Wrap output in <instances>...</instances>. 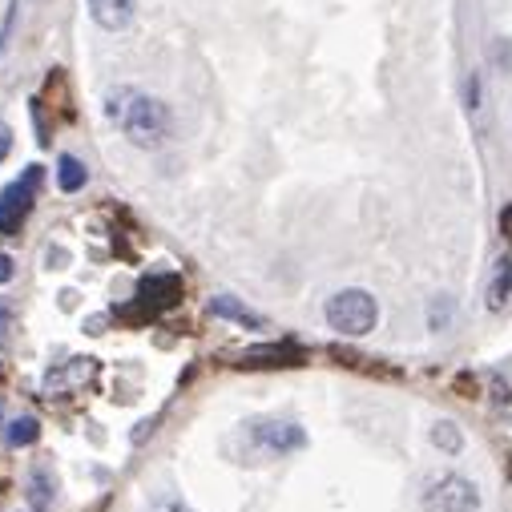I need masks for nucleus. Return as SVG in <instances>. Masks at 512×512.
Instances as JSON below:
<instances>
[{"mask_svg": "<svg viewBox=\"0 0 512 512\" xmlns=\"http://www.w3.org/2000/svg\"><path fill=\"white\" fill-rule=\"evenodd\" d=\"M432 440H436V444H440L444 452H456V448L464 444V440H460V432H456L452 424H436V432H432Z\"/></svg>", "mask_w": 512, "mask_h": 512, "instance_id": "f8f14e48", "label": "nucleus"}, {"mask_svg": "<svg viewBox=\"0 0 512 512\" xmlns=\"http://www.w3.org/2000/svg\"><path fill=\"white\" fill-rule=\"evenodd\" d=\"M508 299H512V259L504 254V259H496V267H492V279H488V307L492 311H504L508 307Z\"/></svg>", "mask_w": 512, "mask_h": 512, "instance_id": "6e6552de", "label": "nucleus"}, {"mask_svg": "<svg viewBox=\"0 0 512 512\" xmlns=\"http://www.w3.org/2000/svg\"><path fill=\"white\" fill-rule=\"evenodd\" d=\"M424 512H480V492L464 476H440L424 492Z\"/></svg>", "mask_w": 512, "mask_h": 512, "instance_id": "20e7f679", "label": "nucleus"}, {"mask_svg": "<svg viewBox=\"0 0 512 512\" xmlns=\"http://www.w3.org/2000/svg\"><path fill=\"white\" fill-rule=\"evenodd\" d=\"M105 113L117 130L130 138L138 150H158L170 134H174V113L166 101L134 89V85H121L105 97Z\"/></svg>", "mask_w": 512, "mask_h": 512, "instance_id": "f257e3e1", "label": "nucleus"}, {"mask_svg": "<svg viewBox=\"0 0 512 512\" xmlns=\"http://www.w3.org/2000/svg\"><path fill=\"white\" fill-rule=\"evenodd\" d=\"M9 444L13 448H29V444H37L41 440V424H37V416H21V420H13L9 424Z\"/></svg>", "mask_w": 512, "mask_h": 512, "instance_id": "9b49d317", "label": "nucleus"}, {"mask_svg": "<svg viewBox=\"0 0 512 512\" xmlns=\"http://www.w3.org/2000/svg\"><path fill=\"white\" fill-rule=\"evenodd\" d=\"M9 150H13V130H9L5 121H0V162L9 158Z\"/></svg>", "mask_w": 512, "mask_h": 512, "instance_id": "4468645a", "label": "nucleus"}, {"mask_svg": "<svg viewBox=\"0 0 512 512\" xmlns=\"http://www.w3.org/2000/svg\"><path fill=\"white\" fill-rule=\"evenodd\" d=\"M323 315H327L331 331H339L347 339H359V335H367L379 323V303L367 291L347 287V291H339V295L327 299V311Z\"/></svg>", "mask_w": 512, "mask_h": 512, "instance_id": "f03ea898", "label": "nucleus"}, {"mask_svg": "<svg viewBox=\"0 0 512 512\" xmlns=\"http://www.w3.org/2000/svg\"><path fill=\"white\" fill-rule=\"evenodd\" d=\"M85 166L73 158V154H61V162H57V186L65 190V194H77L81 186H85Z\"/></svg>", "mask_w": 512, "mask_h": 512, "instance_id": "9d476101", "label": "nucleus"}, {"mask_svg": "<svg viewBox=\"0 0 512 512\" xmlns=\"http://www.w3.org/2000/svg\"><path fill=\"white\" fill-rule=\"evenodd\" d=\"M89 17L105 33H125L138 17V0H89Z\"/></svg>", "mask_w": 512, "mask_h": 512, "instance_id": "39448f33", "label": "nucleus"}, {"mask_svg": "<svg viewBox=\"0 0 512 512\" xmlns=\"http://www.w3.org/2000/svg\"><path fill=\"white\" fill-rule=\"evenodd\" d=\"M254 440H259L263 448H271V452H291V448H303V444H307L303 428H299V424H287V420H267V424H259V428H254Z\"/></svg>", "mask_w": 512, "mask_h": 512, "instance_id": "0eeeda50", "label": "nucleus"}, {"mask_svg": "<svg viewBox=\"0 0 512 512\" xmlns=\"http://www.w3.org/2000/svg\"><path fill=\"white\" fill-rule=\"evenodd\" d=\"M210 315H218V319H234V323H242V327H263V319L254 315V311H246L238 299H230V295H218V299H210Z\"/></svg>", "mask_w": 512, "mask_h": 512, "instance_id": "1a4fd4ad", "label": "nucleus"}, {"mask_svg": "<svg viewBox=\"0 0 512 512\" xmlns=\"http://www.w3.org/2000/svg\"><path fill=\"white\" fill-rule=\"evenodd\" d=\"M500 226H504V238H508V242H512V206H508V210H504V214H500Z\"/></svg>", "mask_w": 512, "mask_h": 512, "instance_id": "2eb2a0df", "label": "nucleus"}, {"mask_svg": "<svg viewBox=\"0 0 512 512\" xmlns=\"http://www.w3.org/2000/svg\"><path fill=\"white\" fill-rule=\"evenodd\" d=\"M9 275H13V263L5 259V254H0V283H9Z\"/></svg>", "mask_w": 512, "mask_h": 512, "instance_id": "dca6fc26", "label": "nucleus"}, {"mask_svg": "<svg viewBox=\"0 0 512 512\" xmlns=\"http://www.w3.org/2000/svg\"><path fill=\"white\" fill-rule=\"evenodd\" d=\"M41 178H45L41 166H29L25 178H17V182L5 186V194H0V234H17L21 230V222L33 210V198H37Z\"/></svg>", "mask_w": 512, "mask_h": 512, "instance_id": "7ed1b4c3", "label": "nucleus"}, {"mask_svg": "<svg viewBox=\"0 0 512 512\" xmlns=\"http://www.w3.org/2000/svg\"><path fill=\"white\" fill-rule=\"evenodd\" d=\"M150 512H190L182 500H174V496H162V500H154L150 504Z\"/></svg>", "mask_w": 512, "mask_h": 512, "instance_id": "ddd939ff", "label": "nucleus"}, {"mask_svg": "<svg viewBox=\"0 0 512 512\" xmlns=\"http://www.w3.org/2000/svg\"><path fill=\"white\" fill-rule=\"evenodd\" d=\"M178 299H182V279H178V275H150V279H142V287H138V303L150 307V311H166V307H174Z\"/></svg>", "mask_w": 512, "mask_h": 512, "instance_id": "423d86ee", "label": "nucleus"}]
</instances>
